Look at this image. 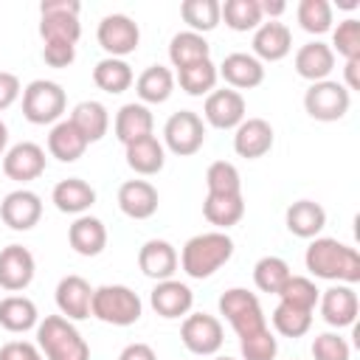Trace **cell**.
I'll list each match as a JSON object with an SVG mask.
<instances>
[{"mask_svg":"<svg viewBox=\"0 0 360 360\" xmlns=\"http://www.w3.org/2000/svg\"><path fill=\"white\" fill-rule=\"evenodd\" d=\"M304 264L309 276L338 284H357L360 281V256L352 245L338 242L332 236H315L304 253Z\"/></svg>","mask_w":360,"mask_h":360,"instance_id":"6da1fadb","label":"cell"},{"mask_svg":"<svg viewBox=\"0 0 360 360\" xmlns=\"http://www.w3.org/2000/svg\"><path fill=\"white\" fill-rule=\"evenodd\" d=\"M233 256V239L225 231H208L191 236L180 250V267L188 278H211Z\"/></svg>","mask_w":360,"mask_h":360,"instance_id":"7a4b0ae2","label":"cell"},{"mask_svg":"<svg viewBox=\"0 0 360 360\" xmlns=\"http://www.w3.org/2000/svg\"><path fill=\"white\" fill-rule=\"evenodd\" d=\"M37 346L45 360H90V346L65 315H45L37 323Z\"/></svg>","mask_w":360,"mask_h":360,"instance_id":"3957f363","label":"cell"},{"mask_svg":"<svg viewBox=\"0 0 360 360\" xmlns=\"http://www.w3.org/2000/svg\"><path fill=\"white\" fill-rule=\"evenodd\" d=\"M143 301L127 284H101L93 290L90 315L110 326H132L141 321Z\"/></svg>","mask_w":360,"mask_h":360,"instance_id":"277c9868","label":"cell"},{"mask_svg":"<svg viewBox=\"0 0 360 360\" xmlns=\"http://www.w3.org/2000/svg\"><path fill=\"white\" fill-rule=\"evenodd\" d=\"M68 110V96L65 87L59 82L51 79H34L22 87V118L28 124L45 127V124H56L62 121Z\"/></svg>","mask_w":360,"mask_h":360,"instance_id":"5b68a950","label":"cell"},{"mask_svg":"<svg viewBox=\"0 0 360 360\" xmlns=\"http://www.w3.org/2000/svg\"><path fill=\"white\" fill-rule=\"evenodd\" d=\"M79 0H42L39 3V37L42 42H70L82 37Z\"/></svg>","mask_w":360,"mask_h":360,"instance_id":"8992f818","label":"cell"},{"mask_svg":"<svg viewBox=\"0 0 360 360\" xmlns=\"http://www.w3.org/2000/svg\"><path fill=\"white\" fill-rule=\"evenodd\" d=\"M219 315L231 323V329L242 338L250 332H259L267 326V318L262 312V304L256 298V292L245 290V287H231L219 295Z\"/></svg>","mask_w":360,"mask_h":360,"instance_id":"52a82bcc","label":"cell"},{"mask_svg":"<svg viewBox=\"0 0 360 360\" xmlns=\"http://www.w3.org/2000/svg\"><path fill=\"white\" fill-rule=\"evenodd\" d=\"M160 143L177 158H191L205 143V121L194 110H177L166 118Z\"/></svg>","mask_w":360,"mask_h":360,"instance_id":"ba28073f","label":"cell"},{"mask_svg":"<svg viewBox=\"0 0 360 360\" xmlns=\"http://www.w3.org/2000/svg\"><path fill=\"white\" fill-rule=\"evenodd\" d=\"M352 107V93L335 82V79H323V82H312L304 93V110L309 118L332 124L340 121Z\"/></svg>","mask_w":360,"mask_h":360,"instance_id":"9c48e42d","label":"cell"},{"mask_svg":"<svg viewBox=\"0 0 360 360\" xmlns=\"http://www.w3.org/2000/svg\"><path fill=\"white\" fill-rule=\"evenodd\" d=\"M180 340L191 354L211 357L225 343V329L217 315L208 312H188L180 323Z\"/></svg>","mask_w":360,"mask_h":360,"instance_id":"30bf717a","label":"cell"},{"mask_svg":"<svg viewBox=\"0 0 360 360\" xmlns=\"http://www.w3.org/2000/svg\"><path fill=\"white\" fill-rule=\"evenodd\" d=\"M96 39L101 45V51L112 59H124L129 53L138 51L141 45V28L132 17L127 14H107L101 17L98 28H96Z\"/></svg>","mask_w":360,"mask_h":360,"instance_id":"8fae6325","label":"cell"},{"mask_svg":"<svg viewBox=\"0 0 360 360\" xmlns=\"http://www.w3.org/2000/svg\"><path fill=\"white\" fill-rule=\"evenodd\" d=\"M202 118L214 129H236L248 118L245 96L239 90H231V87L208 93L205 104H202Z\"/></svg>","mask_w":360,"mask_h":360,"instance_id":"7c38bea8","label":"cell"},{"mask_svg":"<svg viewBox=\"0 0 360 360\" xmlns=\"http://www.w3.org/2000/svg\"><path fill=\"white\" fill-rule=\"evenodd\" d=\"M45 149L34 141H20L3 155V174L14 183H31L45 172Z\"/></svg>","mask_w":360,"mask_h":360,"instance_id":"4fadbf2b","label":"cell"},{"mask_svg":"<svg viewBox=\"0 0 360 360\" xmlns=\"http://www.w3.org/2000/svg\"><path fill=\"white\" fill-rule=\"evenodd\" d=\"M0 219L11 231H31L42 219V200L31 188H14L0 202Z\"/></svg>","mask_w":360,"mask_h":360,"instance_id":"5bb4252c","label":"cell"},{"mask_svg":"<svg viewBox=\"0 0 360 360\" xmlns=\"http://www.w3.org/2000/svg\"><path fill=\"white\" fill-rule=\"evenodd\" d=\"M37 273L34 253L22 245H6L0 250V290L22 292Z\"/></svg>","mask_w":360,"mask_h":360,"instance_id":"9a60e30c","label":"cell"},{"mask_svg":"<svg viewBox=\"0 0 360 360\" xmlns=\"http://www.w3.org/2000/svg\"><path fill=\"white\" fill-rule=\"evenodd\" d=\"M318 307H321L323 321L335 329L354 326L357 312H360V301H357V292L352 284H332L329 290L321 292Z\"/></svg>","mask_w":360,"mask_h":360,"instance_id":"2e32d148","label":"cell"},{"mask_svg":"<svg viewBox=\"0 0 360 360\" xmlns=\"http://www.w3.org/2000/svg\"><path fill=\"white\" fill-rule=\"evenodd\" d=\"M149 304L152 309L166 318V321H174V318H186L194 307V292L186 281H177V278H166V281H158L155 290L149 292Z\"/></svg>","mask_w":360,"mask_h":360,"instance_id":"e0dca14e","label":"cell"},{"mask_svg":"<svg viewBox=\"0 0 360 360\" xmlns=\"http://www.w3.org/2000/svg\"><path fill=\"white\" fill-rule=\"evenodd\" d=\"M56 309L68 321H84L90 318V301H93V287L82 276H65L56 284Z\"/></svg>","mask_w":360,"mask_h":360,"instance_id":"ac0fdd59","label":"cell"},{"mask_svg":"<svg viewBox=\"0 0 360 360\" xmlns=\"http://www.w3.org/2000/svg\"><path fill=\"white\" fill-rule=\"evenodd\" d=\"M253 56L264 62H281L292 51V31L278 20H264L253 31Z\"/></svg>","mask_w":360,"mask_h":360,"instance_id":"d6986e66","label":"cell"},{"mask_svg":"<svg viewBox=\"0 0 360 360\" xmlns=\"http://www.w3.org/2000/svg\"><path fill=\"white\" fill-rule=\"evenodd\" d=\"M217 73L219 79H225L231 90H253L264 82V65L253 53H245V51L228 53L222 65L217 68Z\"/></svg>","mask_w":360,"mask_h":360,"instance_id":"ffe728a7","label":"cell"},{"mask_svg":"<svg viewBox=\"0 0 360 360\" xmlns=\"http://www.w3.org/2000/svg\"><path fill=\"white\" fill-rule=\"evenodd\" d=\"M177 264H180V256H177L174 245L166 239H149L138 250V267L146 278H155V281L174 278Z\"/></svg>","mask_w":360,"mask_h":360,"instance_id":"44dd1931","label":"cell"},{"mask_svg":"<svg viewBox=\"0 0 360 360\" xmlns=\"http://www.w3.org/2000/svg\"><path fill=\"white\" fill-rule=\"evenodd\" d=\"M273 149V127L264 118H245L233 129V152L245 160H259Z\"/></svg>","mask_w":360,"mask_h":360,"instance_id":"7402d4cb","label":"cell"},{"mask_svg":"<svg viewBox=\"0 0 360 360\" xmlns=\"http://www.w3.org/2000/svg\"><path fill=\"white\" fill-rule=\"evenodd\" d=\"M160 205V194L149 180H127L118 188V208L129 219H149Z\"/></svg>","mask_w":360,"mask_h":360,"instance_id":"603a6c76","label":"cell"},{"mask_svg":"<svg viewBox=\"0 0 360 360\" xmlns=\"http://www.w3.org/2000/svg\"><path fill=\"white\" fill-rule=\"evenodd\" d=\"M292 65H295V73H298L301 79H307L309 84H312V82H323V79H329V73L335 70V53H332V48H329L326 42L312 39V42H304V45L295 51Z\"/></svg>","mask_w":360,"mask_h":360,"instance_id":"cb8c5ba5","label":"cell"},{"mask_svg":"<svg viewBox=\"0 0 360 360\" xmlns=\"http://www.w3.org/2000/svg\"><path fill=\"white\" fill-rule=\"evenodd\" d=\"M284 225L298 239H315L326 228V211L315 200H295L284 211Z\"/></svg>","mask_w":360,"mask_h":360,"instance_id":"d4e9b609","label":"cell"},{"mask_svg":"<svg viewBox=\"0 0 360 360\" xmlns=\"http://www.w3.org/2000/svg\"><path fill=\"white\" fill-rule=\"evenodd\" d=\"M51 202L56 205V211L62 214H73L82 217L84 211H90V205L96 202V188L82 180V177H65L53 186L51 191Z\"/></svg>","mask_w":360,"mask_h":360,"instance_id":"484cf974","label":"cell"},{"mask_svg":"<svg viewBox=\"0 0 360 360\" xmlns=\"http://www.w3.org/2000/svg\"><path fill=\"white\" fill-rule=\"evenodd\" d=\"M68 242L79 256H98L107 248V228L98 217L82 214L68 228Z\"/></svg>","mask_w":360,"mask_h":360,"instance_id":"4316f807","label":"cell"},{"mask_svg":"<svg viewBox=\"0 0 360 360\" xmlns=\"http://www.w3.org/2000/svg\"><path fill=\"white\" fill-rule=\"evenodd\" d=\"M112 129H115V138H118L124 146L132 143V141H138V138H146V135H152V129H155L152 110H149L146 104H141V101H129V104H124V107L115 112Z\"/></svg>","mask_w":360,"mask_h":360,"instance_id":"83f0119b","label":"cell"},{"mask_svg":"<svg viewBox=\"0 0 360 360\" xmlns=\"http://www.w3.org/2000/svg\"><path fill=\"white\" fill-rule=\"evenodd\" d=\"M124 158H127V166L141 174V177H152L158 174L163 166H166V149L163 143L155 138V135H146V138H138L132 143L124 146Z\"/></svg>","mask_w":360,"mask_h":360,"instance_id":"f1b7e54d","label":"cell"},{"mask_svg":"<svg viewBox=\"0 0 360 360\" xmlns=\"http://www.w3.org/2000/svg\"><path fill=\"white\" fill-rule=\"evenodd\" d=\"M87 141L84 135L70 124V118H62L51 127L48 132V152L51 158H56L59 163H76L84 152H87Z\"/></svg>","mask_w":360,"mask_h":360,"instance_id":"f546056e","label":"cell"},{"mask_svg":"<svg viewBox=\"0 0 360 360\" xmlns=\"http://www.w3.org/2000/svg\"><path fill=\"white\" fill-rule=\"evenodd\" d=\"M68 118H70V124L84 135L87 143L101 141V138L107 135V129H110V112H107V107H104L101 101H93V98L79 101V104L70 110Z\"/></svg>","mask_w":360,"mask_h":360,"instance_id":"4dcf8cb0","label":"cell"},{"mask_svg":"<svg viewBox=\"0 0 360 360\" xmlns=\"http://www.w3.org/2000/svg\"><path fill=\"white\" fill-rule=\"evenodd\" d=\"M39 323V312H37V304L28 298V295H6L0 298V326L6 332H28V329H37Z\"/></svg>","mask_w":360,"mask_h":360,"instance_id":"1f68e13d","label":"cell"},{"mask_svg":"<svg viewBox=\"0 0 360 360\" xmlns=\"http://www.w3.org/2000/svg\"><path fill=\"white\" fill-rule=\"evenodd\" d=\"M135 93L141 104H163L174 93V73L166 65H149L135 79Z\"/></svg>","mask_w":360,"mask_h":360,"instance_id":"d6a6232c","label":"cell"},{"mask_svg":"<svg viewBox=\"0 0 360 360\" xmlns=\"http://www.w3.org/2000/svg\"><path fill=\"white\" fill-rule=\"evenodd\" d=\"M202 59H211V45L202 34H194V31H177L172 39H169V62L172 68L183 70L194 62H202Z\"/></svg>","mask_w":360,"mask_h":360,"instance_id":"836d02e7","label":"cell"},{"mask_svg":"<svg viewBox=\"0 0 360 360\" xmlns=\"http://www.w3.org/2000/svg\"><path fill=\"white\" fill-rule=\"evenodd\" d=\"M93 82H96L98 90H104V93H110V96H118V93H124V90L132 87L135 73H132V68H129L127 59L104 56V59H98L96 68H93Z\"/></svg>","mask_w":360,"mask_h":360,"instance_id":"e575fe53","label":"cell"},{"mask_svg":"<svg viewBox=\"0 0 360 360\" xmlns=\"http://www.w3.org/2000/svg\"><path fill=\"white\" fill-rule=\"evenodd\" d=\"M202 217L211 225H217L219 231H225L245 217V200H242V194H205Z\"/></svg>","mask_w":360,"mask_h":360,"instance_id":"d590c367","label":"cell"},{"mask_svg":"<svg viewBox=\"0 0 360 360\" xmlns=\"http://www.w3.org/2000/svg\"><path fill=\"white\" fill-rule=\"evenodd\" d=\"M219 22H225L231 31H256L264 17L259 0H225L219 3Z\"/></svg>","mask_w":360,"mask_h":360,"instance_id":"8d00e7d4","label":"cell"},{"mask_svg":"<svg viewBox=\"0 0 360 360\" xmlns=\"http://www.w3.org/2000/svg\"><path fill=\"white\" fill-rule=\"evenodd\" d=\"M177 82H180V90L188 93V96H208L217 90V82H219V73H217V65L211 59H202V62H194L183 70H177Z\"/></svg>","mask_w":360,"mask_h":360,"instance_id":"74e56055","label":"cell"},{"mask_svg":"<svg viewBox=\"0 0 360 360\" xmlns=\"http://www.w3.org/2000/svg\"><path fill=\"white\" fill-rule=\"evenodd\" d=\"M180 17L194 34H208L219 25V0H183Z\"/></svg>","mask_w":360,"mask_h":360,"instance_id":"f35d334b","label":"cell"},{"mask_svg":"<svg viewBox=\"0 0 360 360\" xmlns=\"http://www.w3.org/2000/svg\"><path fill=\"white\" fill-rule=\"evenodd\" d=\"M290 264L281 259V256H262L256 264H253V284L262 290V292H273L278 295V290L287 284L290 278Z\"/></svg>","mask_w":360,"mask_h":360,"instance_id":"ab89813d","label":"cell"},{"mask_svg":"<svg viewBox=\"0 0 360 360\" xmlns=\"http://www.w3.org/2000/svg\"><path fill=\"white\" fill-rule=\"evenodd\" d=\"M318 298H321V290L315 287V281L309 276H290L287 284L278 290L281 304H290V307L304 309V312H315Z\"/></svg>","mask_w":360,"mask_h":360,"instance_id":"60d3db41","label":"cell"},{"mask_svg":"<svg viewBox=\"0 0 360 360\" xmlns=\"http://www.w3.org/2000/svg\"><path fill=\"white\" fill-rule=\"evenodd\" d=\"M295 17L307 34L321 37V34L332 31V3L329 0H301L295 8Z\"/></svg>","mask_w":360,"mask_h":360,"instance_id":"b9f144b4","label":"cell"},{"mask_svg":"<svg viewBox=\"0 0 360 360\" xmlns=\"http://www.w3.org/2000/svg\"><path fill=\"white\" fill-rule=\"evenodd\" d=\"M270 321H273V329L278 335H284V338H304L309 332V326H312V312H304V309H295V307L278 301L273 315H270Z\"/></svg>","mask_w":360,"mask_h":360,"instance_id":"7bdbcfd3","label":"cell"},{"mask_svg":"<svg viewBox=\"0 0 360 360\" xmlns=\"http://www.w3.org/2000/svg\"><path fill=\"white\" fill-rule=\"evenodd\" d=\"M205 186H208V194H242L239 169L231 160H214L205 169Z\"/></svg>","mask_w":360,"mask_h":360,"instance_id":"ee69618b","label":"cell"},{"mask_svg":"<svg viewBox=\"0 0 360 360\" xmlns=\"http://www.w3.org/2000/svg\"><path fill=\"white\" fill-rule=\"evenodd\" d=\"M332 53H340L346 62L360 59V20L346 17L332 28Z\"/></svg>","mask_w":360,"mask_h":360,"instance_id":"f6af8a7d","label":"cell"},{"mask_svg":"<svg viewBox=\"0 0 360 360\" xmlns=\"http://www.w3.org/2000/svg\"><path fill=\"white\" fill-rule=\"evenodd\" d=\"M239 352H242V360H276V354H278V340H276V335L270 332V326H264V329H259V332L242 335V338H239Z\"/></svg>","mask_w":360,"mask_h":360,"instance_id":"bcb514c9","label":"cell"},{"mask_svg":"<svg viewBox=\"0 0 360 360\" xmlns=\"http://www.w3.org/2000/svg\"><path fill=\"white\" fill-rule=\"evenodd\" d=\"M352 349L338 332H321L312 340V360H349Z\"/></svg>","mask_w":360,"mask_h":360,"instance_id":"7dc6e473","label":"cell"},{"mask_svg":"<svg viewBox=\"0 0 360 360\" xmlns=\"http://www.w3.org/2000/svg\"><path fill=\"white\" fill-rule=\"evenodd\" d=\"M42 59H45L48 68H56V70L70 68L73 59H76V45H70V42H45L42 45Z\"/></svg>","mask_w":360,"mask_h":360,"instance_id":"c3c4849f","label":"cell"},{"mask_svg":"<svg viewBox=\"0 0 360 360\" xmlns=\"http://www.w3.org/2000/svg\"><path fill=\"white\" fill-rule=\"evenodd\" d=\"M0 360H42L39 346L28 340H8L0 346Z\"/></svg>","mask_w":360,"mask_h":360,"instance_id":"681fc988","label":"cell"},{"mask_svg":"<svg viewBox=\"0 0 360 360\" xmlns=\"http://www.w3.org/2000/svg\"><path fill=\"white\" fill-rule=\"evenodd\" d=\"M20 96H22L20 79L14 73H8V70H0V112L8 110Z\"/></svg>","mask_w":360,"mask_h":360,"instance_id":"f907efd6","label":"cell"},{"mask_svg":"<svg viewBox=\"0 0 360 360\" xmlns=\"http://www.w3.org/2000/svg\"><path fill=\"white\" fill-rule=\"evenodd\" d=\"M118 360H158L155 349L149 343H127L118 354Z\"/></svg>","mask_w":360,"mask_h":360,"instance_id":"816d5d0a","label":"cell"},{"mask_svg":"<svg viewBox=\"0 0 360 360\" xmlns=\"http://www.w3.org/2000/svg\"><path fill=\"white\" fill-rule=\"evenodd\" d=\"M357 68H360V59H349V62H346V68H343V76H346V82H340V84H343L349 93H352V90H360Z\"/></svg>","mask_w":360,"mask_h":360,"instance_id":"f5cc1de1","label":"cell"},{"mask_svg":"<svg viewBox=\"0 0 360 360\" xmlns=\"http://www.w3.org/2000/svg\"><path fill=\"white\" fill-rule=\"evenodd\" d=\"M259 6H262V17H270V20H278L287 11L284 0H259Z\"/></svg>","mask_w":360,"mask_h":360,"instance_id":"db71d44e","label":"cell"},{"mask_svg":"<svg viewBox=\"0 0 360 360\" xmlns=\"http://www.w3.org/2000/svg\"><path fill=\"white\" fill-rule=\"evenodd\" d=\"M6 146H8V127L6 121H0V158L6 155Z\"/></svg>","mask_w":360,"mask_h":360,"instance_id":"11a10c76","label":"cell"},{"mask_svg":"<svg viewBox=\"0 0 360 360\" xmlns=\"http://www.w3.org/2000/svg\"><path fill=\"white\" fill-rule=\"evenodd\" d=\"M214 360H236V357H228V354H217Z\"/></svg>","mask_w":360,"mask_h":360,"instance_id":"9f6ffc18","label":"cell"}]
</instances>
